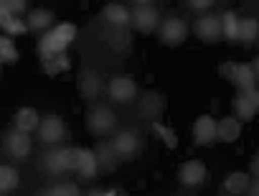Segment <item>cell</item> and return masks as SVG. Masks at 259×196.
<instances>
[{
    "label": "cell",
    "mask_w": 259,
    "mask_h": 196,
    "mask_svg": "<svg viewBox=\"0 0 259 196\" xmlns=\"http://www.w3.org/2000/svg\"><path fill=\"white\" fill-rule=\"evenodd\" d=\"M76 38V26L74 23H59V26H51L41 41H38V54L41 59L51 56V54H61L71 46V41Z\"/></svg>",
    "instance_id": "cell-1"
},
{
    "label": "cell",
    "mask_w": 259,
    "mask_h": 196,
    "mask_svg": "<svg viewBox=\"0 0 259 196\" xmlns=\"http://www.w3.org/2000/svg\"><path fill=\"white\" fill-rule=\"evenodd\" d=\"M117 128V117L114 112L107 107V105H94L89 112H87V130L94 135V138H107L109 133H114Z\"/></svg>",
    "instance_id": "cell-2"
},
{
    "label": "cell",
    "mask_w": 259,
    "mask_h": 196,
    "mask_svg": "<svg viewBox=\"0 0 259 196\" xmlns=\"http://www.w3.org/2000/svg\"><path fill=\"white\" fill-rule=\"evenodd\" d=\"M130 26H133L138 33H143V36L158 31V26H160V13H158V8H153L150 3L135 6V11H130Z\"/></svg>",
    "instance_id": "cell-3"
},
{
    "label": "cell",
    "mask_w": 259,
    "mask_h": 196,
    "mask_svg": "<svg viewBox=\"0 0 259 196\" xmlns=\"http://www.w3.org/2000/svg\"><path fill=\"white\" fill-rule=\"evenodd\" d=\"M188 36V23L178 16H170L165 21H160L158 26V38L165 44V46H181Z\"/></svg>",
    "instance_id": "cell-4"
},
{
    "label": "cell",
    "mask_w": 259,
    "mask_h": 196,
    "mask_svg": "<svg viewBox=\"0 0 259 196\" xmlns=\"http://www.w3.org/2000/svg\"><path fill=\"white\" fill-rule=\"evenodd\" d=\"M38 138H41V143H46V145L61 143V140L66 138V123H64L59 115H46V117H41V123H38Z\"/></svg>",
    "instance_id": "cell-5"
},
{
    "label": "cell",
    "mask_w": 259,
    "mask_h": 196,
    "mask_svg": "<svg viewBox=\"0 0 259 196\" xmlns=\"http://www.w3.org/2000/svg\"><path fill=\"white\" fill-rule=\"evenodd\" d=\"M31 148H33V138H31V133L13 128V130L6 135V150H8L11 158L23 161V158L31 155Z\"/></svg>",
    "instance_id": "cell-6"
},
{
    "label": "cell",
    "mask_w": 259,
    "mask_h": 196,
    "mask_svg": "<svg viewBox=\"0 0 259 196\" xmlns=\"http://www.w3.org/2000/svg\"><path fill=\"white\" fill-rule=\"evenodd\" d=\"M178 181L186 186V188H196L201 183L208 181V168L201 163V161H186L178 171Z\"/></svg>",
    "instance_id": "cell-7"
},
{
    "label": "cell",
    "mask_w": 259,
    "mask_h": 196,
    "mask_svg": "<svg viewBox=\"0 0 259 196\" xmlns=\"http://www.w3.org/2000/svg\"><path fill=\"white\" fill-rule=\"evenodd\" d=\"M107 92H109V97H112L114 102H133L135 97H138V84H135L133 76L124 74V76H114L109 82Z\"/></svg>",
    "instance_id": "cell-8"
},
{
    "label": "cell",
    "mask_w": 259,
    "mask_h": 196,
    "mask_svg": "<svg viewBox=\"0 0 259 196\" xmlns=\"http://www.w3.org/2000/svg\"><path fill=\"white\" fill-rule=\"evenodd\" d=\"M193 33L206 41V44H216L221 36H224V28H221V16H201L193 26Z\"/></svg>",
    "instance_id": "cell-9"
},
{
    "label": "cell",
    "mask_w": 259,
    "mask_h": 196,
    "mask_svg": "<svg viewBox=\"0 0 259 196\" xmlns=\"http://www.w3.org/2000/svg\"><path fill=\"white\" fill-rule=\"evenodd\" d=\"M109 143H112L114 153H117L122 161L138 155V150H140V138H138L133 130H119V133H114V138H112Z\"/></svg>",
    "instance_id": "cell-10"
},
{
    "label": "cell",
    "mask_w": 259,
    "mask_h": 196,
    "mask_svg": "<svg viewBox=\"0 0 259 196\" xmlns=\"http://www.w3.org/2000/svg\"><path fill=\"white\" fill-rule=\"evenodd\" d=\"M193 140H196V145H213L219 140L216 138V120L211 115H201L193 123Z\"/></svg>",
    "instance_id": "cell-11"
},
{
    "label": "cell",
    "mask_w": 259,
    "mask_h": 196,
    "mask_svg": "<svg viewBox=\"0 0 259 196\" xmlns=\"http://www.w3.org/2000/svg\"><path fill=\"white\" fill-rule=\"evenodd\" d=\"M239 135H241V120L236 115H226L216 120V138L221 143H236Z\"/></svg>",
    "instance_id": "cell-12"
},
{
    "label": "cell",
    "mask_w": 259,
    "mask_h": 196,
    "mask_svg": "<svg viewBox=\"0 0 259 196\" xmlns=\"http://www.w3.org/2000/svg\"><path fill=\"white\" fill-rule=\"evenodd\" d=\"M76 89L84 100H97L99 92H102V79L97 71H81L76 79Z\"/></svg>",
    "instance_id": "cell-13"
},
{
    "label": "cell",
    "mask_w": 259,
    "mask_h": 196,
    "mask_svg": "<svg viewBox=\"0 0 259 196\" xmlns=\"http://www.w3.org/2000/svg\"><path fill=\"white\" fill-rule=\"evenodd\" d=\"M76 173H79V178H84V181L97 178V173H99V161H97V153H94V150H89V148H79Z\"/></svg>",
    "instance_id": "cell-14"
},
{
    "label": "cell",
    "mask_w": 259,
    "mask_h": 196,
    "mask_svg": "<svg viewBox=\"0 0 259 196\" xmlns=\"http://www.w3.org/2000/svg\"><path fill=\"white\" fill-rule=\"evenodd\" d=\"M102 18L112 28H127L130 26V8H124L122 3H109V6H104Z\"/></svg>",
    "instance_id": "cell-15"
},
{
    "label": "cell",
    "mask_w": 259,
    "mask_h": 196,
    "mask_svg": "<svg viewBox=\"0 0 259 196\" xmlns=\"http://www.w3.org/2000/svg\"><path fill=\"white\" fill-rule=\"evenodd\" d=\"M26 23H28V31H33V33H46V31L54 26V13H51L49 8H36V11L28 13Z\"/></svg>",
    "instance_id": "cell-16"
},
{
    "label": "cell",
    "mask_w": 259,
    "mask_h": 196,
    "mask_svg": "<svg viewBox=\"0 0 259 196\" xmlns=\"http://www.w3.org/2000/svg\"><path fill=\"white\" fill-rule=\"evenodd\" d=\"M249 186H251V176L244 173V171H234V173H229L224 178V191L226 193H234V196L249 193Z\"/></svg>",
    "instance_id": "cell-17"
},
{
    "label": "cell",
    "mask_w": 259,
    "mask_h": 196,
    "mask_svg": "<svg viewBox=\"0 0 259 196\" xmlns=\"http://www.w3.org/2000/svg\"><path fill=\"white\" fill-rule=\"evenodd\" d=\"M41 64H44V71H46L49 76H59V74H64V71L71 69V59H69L66 51H61V54H51V56L41 59Z\"/></svg>",
    "instance_id": "cell-18"
},
{
    "label": "cell",
    "mask_w": 259,
    "mask_h": 196,
    "mask_svg": "<svg viewBox=\"0 0 259 196\" xmlns=\"http://www.w3.org/2000/svg\"><path fill=\"white\" fill-rule=\"evenodd\" d=\"M160 110H163V97H160V94H155V92L143 94L140 107H138L140 117H145V120H155V117L160 115Z\"/></svg>",
    "instance_id": "cell-19"
},
{
    "label": "cell",
    "mask_w": 259,
    "mask_h": 196,
    "mask_svg": "<svg viewBox=\"0 0 259 196\" xmlns=\"http://www.w3.org/2000/svg\"><path fill=\"white\" fill-rule=\"evenodd\" d=\"M231 82L236 84V89H239V92H246V89L256 87V74H254V66H251V64H236Z\"/></svg>",
    "instance_id": "cell-20"
},
{
    "label": "cell",
    "mask_w": 259,
    "mask_h": 196,
    "mask_svg": "<svg viewBox=\"0 0 259 196\" xmlns=\"http://www.w3.org/2000/svg\"><path fill=\"white\" fill-rule=\"evenodd\" d=\"M0 28H3L8 36H23L28 31V23L21 16H13V13L0 8Z\"/></svg>",
    "instance_id": "cell-21"
},
{
    "label": "cell",
    "mask_w": 259,
    "mask_h": 196,
    "mask_svg": "<svg viewBox=\"0 0 259 196\" xmlns=\"http://www.w3.org/2000/svg\"><path fill=\"white\" fill-rule=\"evenodd\" d=\"M38 123H41V115H38L33 107H21V110L16 112V117H13V125H16L18 130H26V133L38 130Z\"/></svg>",
    "instance_id": "cell-22"
},
{
    "label": "cell",
    "mask_w": 259,
    "mask_h": 196,
    "mask_svg": "<svg viewBox=\"0 0 259 196\" xmlns=\"http://www.w3.org/2000/svg\"><path fill=\"white\" fill-rule=\"evenodd\" d=\"M94 153H97V161H99V171H114L117 168V163L122 161L117 153H114V148H112V143H99L97 148H94Z\"/></svg>",
    "instance_id": "cell-23"
},
{
    "label": "cell",
    "mask_w": 259,
    "mask_h": 196,
    "mask_svg": "<svg viewBox=\"0 0 259 196\" xmlns=\"http://www.w3.org/2000/svg\"><path fill=\"white\" fill-rule=\"evenodd\" d=\"M259 38V21L256 18H241L239 21V44L251 46Z\"/></svg>",
    "instance_id": "cell-24"
},
{
    "label": "cell",
    "mask_w": 259,
    "mask_h": 196,
    "mask_svg": "<svg viewBox=\"0 0 259 196\" xmlns=\"http://www.w3.org/2000/svg\"><path fill=\"white\" fill-rule=\"evenodd\" d=\"M44 171L49 173V176H61V173H66V168H64V161H61V148H54L51 145V150L44 155Z\"/></svg>",
    "instance_id": "cell-25"
},
{
    "label": "cell",
    "mask_w": 259,
    "mask_h": 196,
    "mask_svg": "<svg viewBox=\"0 0 259 196\" xmlns=\"http://www.w3.org/2000/svg\"><path fill=\"white\" fill-rule=\"evenodd\" d=\"M234 115H236L241 123H249V120L256 115V110H254V105L249 102L246 92H239V94L234 97Z\"/></svg>",
    "instance_id": "cell-26"
},
{
    "label": "cell",
    "mask_w": 259,
    "mask_h": 196,
    "mask_svg": "<svg viewBox=\"0 0 259 196\" xmlns=\"http://www.w3.org/2000/svg\"><path fill=\"white\" fill-rule=\"evenodd\" d=\"M21 183V173L13 166H0V193H11Z\"/></svg>",
    "instance_id": "cell-27"
},
{
    "label": "cell",
    "mask_w": 259,
    "mask_h": 196,
    "mask_svg": "<svg viewBox=\"0 0 259 196\" xmlns=\"http://www.w3.org/2000/svg\"><path fill=\"white\" fill-rule=\"evenodd\" d=\"M239 16L234 13V11H226L224 16H221V28H224V38H229V41H239Z\"/></svg>",
    "instance_id": "cell-28"
},
{
    "label": "cell",
    "mask_w": 259,
    "mask_h": 196,
    "mask_svg": "<svg viewBox=\"0 0 259 196\" xmlns=\"http://www.w3.org/2000/svg\"><path fill=\"white\" fill-rule=\"evenodd\" d=\"M153 133L165 143V148H178V135H176V130H170V128H165L163 123H153Z\"/></svg>",
    "instance_id": "cell-29"
},
{
    "label": "cell",
    "mask_w": 259,
    "mask_h": 196,
    "mask_svg": "<svg viewBox=\"0 0 259 196\" xmlns=\"http://www.w3.org/2000/svg\"><path fill=\"white\" fill-rule=\"evenodd\" d=\"M0 61H6V64L18 61V49L11 41V36H0Z\"/></svg>",
    "instance_id": "cell-30"
},
{
    "label": "cell",
    "mask_w": 259,
    "mask_h": 196,
    "mask_svg": "<svg viewBox=\"0 0 259 196\" xmlns=\"http://www.w3.org/2000/svg\"><path fill=\"white\" fill-rule=\"evenodd\" d=\"M46 193H51V196H76V193H79V186L71 183V181H61V183L49 186Z\"/></svg>",
    "instance_id": "cell-31"
},
{
    "label": "cell",
    "mask_w": 259,
    "mask_h": 196,
    "mask_svg": "<svg viewBox=\"0 0 259 196\" xmlns=\"http://www.w3.org/2000/svg\"><path fill=\"white\" fill-rule=\"evenodd\" d=\"M61 161L66 171H76L79 163V148H61Z\"/></svg>",
    "instance_id": "cell-32"
},
{
    "label": "cell",
    "mask_w": 259,
    "mask_h": 196,
    "mask_svg": "<svg viewBox=\"0 0 259 196\" xmlns=\"http://www.w3.org/2000/svg\"><path fill=\"white\" fill-rule=\"evenodd\" d=\"M112 44H114L117 49H127V46H130L127 31H124V28H112Z\"/></svg>",
    "instance_id": "cell-33"
},
{
    "label": "cell",
    "mask_w": 259,
    "mask_h": 196,
    "mask_svg": "<svg viewBox=\"0 0 259 196\" xmlns=\"http://www.w3.org/2000/svg\"><path fill=\"white\" fill-rule=\"evenodd\" d=\"M213 3H216V0H188V6H191L193 11H208Z\"/></svg>",
    "instance_id": "cell-34"
},
{
    "label": "cell",
    "mask_w": 259,
    "mask_h": 196,
    "mask_svg": "<svg viewBox=\"0 0 259 196\" xmlns=\"http://www.w3.org/2000/svg\"><path fill=\"white\" fill-rule=\"evenodd\" d=\"M234 69H236V64H234V61H226V64H221L219 74H221L224 79H229V82H231V76H234Z\"/></svg>",
    "instance_id": "cell-35"
},
{
    "label": "cell",
    "mask_w": 259,
    "mask_h": 196,
    "mask_svg": "<svg viewBox=\"0 0 259 196\" xmlns=\"http://www.w3.org/2000/svg\"><path fill=\"white\" fill-rule=\"evenodd\" d=\"M246 97H249V102L254 105V110H256V115H259V89H256V87L246 89Z\"/></svg>",
    "instance_id": "cell-36"
},
{
    "label": "cell",
    "mask_w": 259,
    "mask_h": 196,
    "mask_svg": "<svg viewBox=\"0 0 259 196\" xmlns=\"http://www.w3.org/2000/svg\"><path fill=\"white\" fill-rule=\"evenodd\" d=\"M251 173H254V178H259V155L251 158Z\"/></svg>",
    "instance_id": "cell-37"
},
{
    "label": "cell",
    "mask_w": 259,
    "mask_h": 196,
    "mask_svg": "<svg viewBox=\"0 0 259 196\" xmlns=\"http://www.w3.org/2000/svg\"><path fill=\"white\" fill-rule=\"evenodd\" d=\"M249 193L259 196V178H256V181H251V186H249Z\"/></svg>",
    "instance_id": "cell-38"
},
{
    "label": "cell",
    "mask_w": 259,
    "mask_h": 196,
    "mask_svg": "<svg viewBox=\"0 0 259 196\" xmlns=\"http://www.w3.org/2000/svg\"><path fill=\"white\" fill-rule=\"evenodd\" d=\"M251 66H254V74H256V82H259V56L254 59V64H251Z\"/></svg>",
    "instance_id": "cell-39"
},
{
    "label": "cell",
    "mask_w": 259,
    "mask_h": 196,
    "mask_svg": "<svg viewBox=\"0 0 259 196\" xmlns=\"http://www.w3.org/2000/svg\"><path fill=\"white\" fill-rule=\"evenodd\" d=\"M145 3H153V0H135V6H145Z\"/></svg>",
    "instance_id": "cell-40"
}]
</instances>
